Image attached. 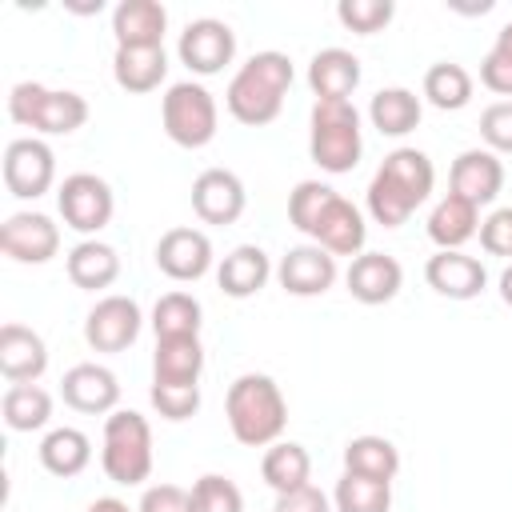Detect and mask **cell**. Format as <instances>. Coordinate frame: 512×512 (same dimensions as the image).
Returning <instances> with one entry per match:
<instances>
[{
    "mask_svg": "<svg viewBox=\"0 0 512 512\" xmlns=\"http://www.w3.org/2000/svg\"><path fill=\"white\" fill-rule=\"evenodd\" d=\"M480 248L488 256H512V204L480 220Z\"/></svg>",
    "mask_w": 512,
    "mask_h": 512,
    "instance_id": "44",
    "label": "cell"
},
{
    "mask_svg": "<svg viewBox=\"0 0 512 512\" xmlns=\"http://www.w3.org/2000/svg\"><path fill=\"white\" fill-rule=\"evenodd\" d=\"M56 208H60V216H64V224L72 232H80L84 240H92L100 228H108V220L116 212V196H112V188H108L104 176H96V172H72L56 188Z\"/></svg>",
    "mask_w": 512,
    "mask_h": 512,
    "instance_id": "7",
    "label": "cell"
},
{
    "mask_svg": "<svg viewBox=\"0 0 512 512\" xmlns=\"http://www.w3.org/2000/svg\"><path fill=\"white\" fill-rule=\"evenodd\" d=\"M420 116H424L420 96H416L412 88H400V84H396V88H380V92L368 100V120H372V128H376L380 136H392V140L416 132V128H420Z\"/></svg>",
    "mask_w": 512,
    "mask_h": 512,
    "instance_id": "27",
    "label": "cell"
},
{
    "mask_svg": "<svg viewBox=\"0 0 512 512\" xmlns=\"http://www.w3.org/2000/svg\"><path fill=\"white\" fill-rule=\"evenodd\" d=\"M64 268H68V280H72L76 288H84V292H104V288H112L116 276H120V256H116L112 244H104V240L92 236V240H80V244L68 252Z\"/></svg>",
    "mask_w": 512,
    "mask_h": 512,
    "instance_id": "26",
    "label": "cell"
},
{
    "mask_svg": "<svg viewBox=\"0 0 512 512\" xmlns=\"http://www.w3.org/2000/svg\"><path fill=\"white\" fill-rule=\"evenodd\" d=\"M40 464L48 476H60V480H72L80 476L88 464H92V440L80 432V428H52L44 440H40Z\"/></svg>",
    "mask_w": 512,
    "mask_h": 512,
    "instance_id": "31",
    "label": "cell"
},
{
    "mask_svg": "<svg viewBox=\"0 0 512 512\" xmlns=\"http://www.w3.org/2000/svg\"><path fill=\"white\" fill-rule=\"evenodd\" d=\"M496 284H500V300H504V304L512 308V264H508V268L500 272V280H496Z\"/></svg>",
    "mask_w": 512,
    "mask_h": 512,
    "instance_id": "48",
    "label": "cell"
},
{
    "mask_svg": "<svg viewBox=\"0 0 512 512\" xmlns=\"http://www.w3.org/2000/svg\"><path fill=\"white\" fill-rule=\"evenodd\" d=\"M192 512H244V492L216 472H204L192 488Z\"/></svg>",
    "mask_w": 512,
    "mask_h": 512,
    "instance_id": "40",
    "label": "cell"
},
{
    "mask_svg": "<svg viewBox=\"0 0 512 512\" xmlns=\"http://www.w3.org/2000/svg\"><path fill=\"white\" fill-rule=\"evenodd\" d=\"M60 396L84 416H108L120 404V380L104 364H72L60 380Z\"/></svg>",
    "mask_w": 512,
    "mask_h": 512,
    "instance_id": "16",
    "label": "cell"
},
{
    "mask_svg": "<svg viewBox=\"0 0 512 512\" xmlns=\"http://www.w3.org/2000/svg\"><path fill=\"white\" fill-rule=\"evenodd\" d=\"M332 508L336 512H388L392 508V484L344 472L332 488Z\"/></svg>",
    "mask_w": 512,
    "mask_h": 512,
    "instance_id": "36",
    "label": "cell"
},
{
    "mask_svg": "<svg viewBox=\"0 0 512 512\" xmlns=\"http://www.w3.org/2000/svg\"><path fill=\"white\" fill-rule=\"evenodd\" d=\"M160 120H164V132H168L172 144H180V148H204L216 136L220 108H216V96L204 84L180 80V84H172L164 92Z\"/></svg>",
    "mask_w": 512,
    "mask_h": 512,
    "instance_id": "6",
    "label": "cell"
},
{
    "mask_svg": "<svg viewBox=\"0 0 512 512\" xmlns=\"http://www.w3.org/2000/svg\"><path fill=\"white\" fill-rule=\"evenodd\" d=\"M156 268L176 284H192L212 268V240L200 228H168L156 240Z\"/></svg>",
    "mask_w": 512,
    "mask_h": 512,
    "instance_id": "14",
    "label": "cell"
},
{
    "mask_svg": "<svg viewBox=\"0 0 512 512\" xmlns=\"http://www.w3.org/2000/svg\"><path fill=\"white\" fill-rule=\"evenodd\" d=\"M424 100L440 112H460L472 104V72L456 60H436L424 72Z\"/></svg>",
    "mask_w": 512,
    "mask_h": 512,
    "instance_id": "33",
    "label": "cell"
},
{
    "mask_svg": "<svg viewBox=\"0 0 512 512\" xmlns=\"http://www.w3.org/2000/svg\"><path fill=\"white\" fill-rule=\"evenodd\" d=\"M416 212V204L388 180V176H372L368 180V216L376 220V224H384V228H400V224H408V216Z\"/></svg>",
    "mask_w": 512,
    "mask_h": 512,
    "instance_id": "38",
    "label": "cell"
},
{
    "mask_svg": "<svg viewBox=\"0 0 512 512\" xmlns=\"http://www.w3.org/2000/svg\"><path fill=\"white\" fill-rule=\"evenodd\" d=\"M0 412L12 432H40L52 420V396L40 384H8Z\"/></svg>",
    "mask_w": 512,
    "mask_h": 512,
    "instance_id": "34",
    "label": "cell"
},
{
    "mask_svg": "<svg viewBox=\"0 0 512 512\" xmlns=\"http://www.w3.org/2000/svg\"><path fill=\"white\" fill-rule=\"evenodd\" d=\"M200 372H204V344H200V336L156 340L152 384H200Z\"/></svg>",
    "mask_w": 512,
    "mask_h": 512,
    "instance_id": "25",
    "label": "cell"
},
{
    "mask_svg": "<svg viewBox=\"0 0 512 512\" xmlns=\"http://www.w3.org/2000/svg\"><path fill=\"white\" fill-rule=\"evenodd\" d=\"M8 116L40 136H72L88 120V100L72 88H44L36 80H20L8 92Z\"/></svg>",
    "mask_w": 512,
    "mask_h": 512,
    "instance_id": "5",
    "label": "cell"
},
{
    "mask_svg": "<svg viewBox=\"0 0 512 512\" xmlns=\"http://www.w3.org/2000/svg\"><path fill=\"white\" fill-rule=\"evenodd\" d=\"M48 368V344L28 324L0 328V376L8 384H36Z\"/></svg>",
    "mask_w": 512,
    "mask_h": 512,
    "instance_id": "19",
    "label": "cell"
},
{
    "mask_svg": "<svg viewBox=\"0 0 512 512\" xmlns=\"http://www.w3.org/2000/svg\"><path fill=\"white\" fill-rule=\"evenodd\" d=\"M364 240H368L364 212H360L352 200H344V196L336 192L332 204L324 208L316 232H312V244H320V248L332 252V256H352V260H356V256L364 252Z\"/></svg>",
    "mask_w": 512,
    "mask_h": 512,
    "instance_id": "21",
    "label": "cell"
},
{
    "mask_svg": "<svg viewBox=\"0 0 512 512\" xmlns=\"http://www.w3.org/2000/svg\"><path fill=\"white\" fill-rule=\"evenodd\" d=\"M176 56L188 72L196 76H216L232 64L236 56V32L216 20V16H200V20H188L184 32H180V44H176Z\"/></svg>",
    "mask_w": 512,
    "mask_h": 512,
    "instance_id": "9",
    "label": "cell"
},
{
    "mask_svg": "<svg viewBox=\"0 0 512 512\" xmlns=\"http://www.w3.org/2000/svg\"><path fill=\"white\" fill-rule=\"evenodd\" d=\"M224 416L232 436L244 448H268L284 436L288 424V400L280 392V384L264 372H244L228 384L224 396Z\"/></svg>",
    "mask_w": 512,
    "mask_h": 512,
    "instance_id": "2",
    "label": "cell"
},
{
    "mask_svg": "<svg viewBox=\"0 0 512 512\" xmlns=\"http://www.w3.org/2000/svg\"><path fill=\"white\" fill-rule=\"evenodd\" d=\"M244 204H248V192L232 168H204L192 180V212L204 224H216V228L236 224L244 216Z\"/></svg>",
    "mask_w": 512,
    "mask_h": 512,
    "instance_id": "11",
    "label": "cell"
},
{
    "mask_svg": "<svg viewBox=\"0 0 512 512\" xmlns=\"http://www.w3.org/2000/svg\"><path fill=\"white\" fill-rule=\"evenodd\" d=\"M56 184V152L40 136H20L4 148V188L16 200H36Z\"/></svg>",
    "mask_w": 512,
    "mask_h": 512,
    "instance_id": "10",
    "label": "cell"
},
{
    "mask_svg": "<svg viewBox=\"0 0 512 512\" xmlns=\"http://www.w3.org/2000/svg\"><path fill=\"white\" fill-rule=\"evenodd\" d=\"M268 276H272V260H268V252H264L260 244H240V248H232V252L220 260V268H216V284H220V292L232 296V300L256 296V292L268 284Z\"/></svg>",
    "mask_w": 512,
    "mask_h": 512,
    "instance_id": "23",
    "label": "cell"
},
{
    "mask_svg": "<svg viewBox=\"0 0 512 512\" xmlns=\"http://www.w3.org/2000/svg\"><path fill=\"white\" fill-rule=\"evenodd\" d=\"M136 512H192V492L180 484H152L144 488Z\"/></svg>",
    "mask_w": 512,
    "mask_h": 512,
    "instance_id": "45",
    "label": "cell"
},
{
    "mask_svg": "<svg viewBox=\"0 0 512 512\" xmlns=\"http://www.w3.org/2000/svg\"><path fill=\"white\" fill-rule=\"evenodd\" d=\"M480 140L496 156H512V100H496L480 112Z\"/></svg>",
    "mask_w": 512,
    "mask_h": 512,
    "instance_id": "43",
    "label": "cell"
},
{
    "mask_svg": "<svg viewBox=\"0 0 512 512\" xmlns=\"http://www.w3.org/2000/svg\"><path fill=\"white\" fill-rule=\"evenodd\" d=\"M292 60L276 48L268 52H256L248 56L236 76L228 80V92H224V104L232 112V120L248 124V128H260V124H272L284 108V96L292 88Z\"/></svg>",
    "mask_w": 512,
    "mask_h": 512,
    "instance_id": "1",
    "label": "cell"
},
{
    "mask_svg": "<svg viewBox=\"0 0 512 512\" xmlns=\"http://www.w3.org/2000/svg\"><path fill=\"white\" fill-rule=\"evenodd\" d=\"M164 76H168L164 48H116V56H112V80L132 96L156 92L164 84Z\"/></svg>",
    "mask_w": 512,
    "mask_h": 512,
    "instance_id": "28",
    "label": "cell"
},
{
    "mask_svg": "<svg viewBox=\"0 0 512 512\" xmlns=\"http://www.w3.org/2000/svg\"><path fill=\"white\" fill-rule=\"evenodd\" d=\"M200 324H204V308H200V300L192 292H164L152 304V332H156V340L200 336Z\"/></svg>",
    "mask_w": 512,
    "mask_h": 512,
    "instance_id": "35",
    "label": "cell"
},
{
    "mask_svg": "<svg viewBox=\"0 0 512 512\" xmlns=\"http://www.w3.org/2000/svg\"><path fill=\"white\" fill-rule=\"evenodd\" d=\"M376 172L388 176L416 208L432 196V184H436V168H432L428 152H420V148H392V152L380 160Z\"/></svg>",
    "mask_w": 512,
    "mask_h": 512,
    "instance_id": "30",
    "label": "cell"
},
{
    "mask_svg": "<svg viewBox=\"0 0 512 512\" xmlns=\"http://www.w3.org/2000/svg\"><path fill=\"white\" fill-rule=\"evenodd\" d=\"M344 472H356V476H368V480H396L400 472V452L388 436H352L344 444Z\"/></svg>",
    "mask_w": 512,
    "mask_h": 512,
    "instance_id": "32",
    "label": "cell"
},
{
    "mask_svg": "<svg viewBox=\"0 0 512 512\" xmlns=\"http://www.w3.org/2000/svg\"><path fill=\"white\" fill-rule=\"evenodd\" d=\"M364 136H360V112L352 100H316L308 116V156L340 176L360 164Z\"/></svg>",
    "mask_w": 512,
    "mask_h": 512,
    "instance_id": "3",
    "label": "cell"
},
{
    "mask_svg": "<svg viewBox=\"0 0 512 512\" xmlns=\"http://www.w3.org/2000/svg\"><path fill=\"white\" fill-rule=\"evenodd\" d=\"M260 476L276 496L296 492V488L312 484V456L296 440H276V444H268V452L260 460Z\"/></svg>",
    "mask_w": 512,
    "mask_h": 512,
    "instance_id": "29",
    "label": "cell"
},
{
    "mask_svg": "<svg viewBox=\"0 0 512 512\" xmlns=\"http://www.w3.org/2000/svg\"><path fill=\"white\" fill-rule=\"evenodd\" d=\"M148 400L164 420H188L200 408V384H152Z\"/></svg>",
    "mask_w": 512,
    "mask_h": 512,
    "instance_id": "42",
    "label": "cell"
},
{
    "mask_svg": "<svg viewBox=\"0 0 512 512\" xmlns=\"http://www.w3.org/2000/svg\"><path fill=\"white\" fill-rule=\"evenodd\" d=\"M168 8L160 0H120L112 8L116 48H164Z\"/></svg>",
    "mask_w": 512,
    "mask_h": 512,
    "instance_id": "20",
    "label": "cell"
},
{
    "mask_svg": "<svg viewBox=\"0 0 512 512\" xmlns=\"http://www.w3.org/2000/svg\"><path fill=\"white\" fill-rule=\"evenodd\" d=\"M480 84L496 96H512V20L496 32V44L480 60Z\"/></svg>",
    "mask_w": 512,
    "mask_h": 512,
    "instance_id": "41",
    "label": "cell"
},
{
    "mask_svg": "<svg viewBox=\"0 0 512 512\" xmlns=\"http://www.w3.org/2000/svg\"><path fill=\"white\" fill-rule=\"evenodd\" d=\"M424 280L444 300H476L488 288V268L460 248H452V252L436 248L424 264Z\"/></svg>",
    "mask_w": 512,
    "mask_h": 512,
    "instance_id": "15",
    "label": "cell"
},
{
    "mask_svg": "<svg viewBox=\"0 0 512 512\" xmlns=\"http://www.w3.org/2000/svg\"><path fill=\"white\" fill-rule=\"evenodd\" d=\"M272 512H332V500L316 488V484H304L296 492H284L276 496V508Z\"/></svg>",
    "mask_w": 512,
    "mask_h": 512,
    "instance_id": "46",
    "label": "cell"
},
{
    "mask_svg": "<svg viewBox=\"0 0 512 512\" xmlns=\"http://www.w3.org/2000/svg\"><path fill=\"white\" fill-rule=\"evenodd\" d=\"M448 184L456 196L472 200L476 208L480 204H492L504 188V164L496 152L488 148H464L456 160H452V172H448Z\"/></svg>",
    "mask_w": 512,
    "mask_h": 512,
    "instance_id": "18",
    "label": "cell"
},
{
    "mask_svg": "<svg viewBox=\"0 0 512 512\" xmlns=\"http://www.w3.org/2000/svg\"><path fill=\"white\" fill-rule=\"evenodd\" d=\"M88 512H132V508L124 500H116V496H100V500L88 504Z\"/></svg>",
    "mask_w": 512,
    "mask_h": 512,
    "instance_id": "47",
    "label": "cell"
},
{
    "mask_svg": "<svg viewBox=\"0 0 512 512\" xmlns=\"http://www.w3.org/2000/svg\"><path fill=\"white\" fill-rule=\"evenodd\" d=\"M396 16V4L392 0H340L336 4V20L356 32V36H376L392 24Z\"/></svg>",
    "mask_w": 512,
    "mask_h": 512,
    "instance_id": "39",
    "label": "cell"
},
{
    "mask_svg": "<svg viewBox=\"0 0 512 512\" xmlns=\"http://www.w3.org/2000/svg\"><path fill=\"white\" fill-rule=\"evenodd\" d=\"M336 276H340L336 256L324 252L320 244H296V248H288V252L280 256V264H276L280 288H284L288 296H300V300L324 296V292L336 284Z\"/></svg>",
    "mask_w": 512,
    "mask_h": 512,
    "instance_id": "13",
    "label": "cell"
},
{
    "mask_svg": "<svg viewBox=\"0 0 512 512\" xmlns=\"http://www.w3.org/2000/svg\"><path fill=\"white\" fill-rule=\"evenodd\" d=\"M140 328H144L140 304L132 296H120V292L100 296L92 304V312L84 316V340L92 352H124L136 344Z\"/></svg>",
    "mask_w": 512,
    "mask_h": 512,
    "instance_id": "8",
    "label": "cell"
},
{
    "mask_svg": "<svg viewBox=\"0 0 512 512\" xmlns=\"http://www.w3.org/2000/svg\"><path fill=\"white\" fill-rule=\"evenodd\" d=\"M332 196H336L332 184H324V180H300L288 192V220H292V228H300L304 236H312L316 224H320V216H324V208L332 204Z\"/></svg>",
    "mask_w": 512,
    "mask_h": 512,
    "instance_id": "37",
    "label": "cell"
},
{
    "mask_svg": "<svg viewBox=\"0 0 512 512\" xmlns=\"http://www.w3.org/2000/svg\"><path fill=\"white\" fill-rule=\"evenodd\" d=\"M308 88L316 100H352L360 88V60L348 48H320L308 60Z\"/></svg>",
    "mask_w": 512,
    "mask_h": 512,
    "instance_id": "22",
    "label": "cell"
},
{
    "mask_svg": "<svg viewBox=\"0 0 512 512\" xmlns=\"http://www.w3.org/2000/svg\"><path fill=\"white\" fill-rule=\"evenodd\" d=\"M100 468L112 484H124V488H136L152 476V428L140 412L116 408L104 416Z\"/></svg>",
    "mask_w": 512,
    "mask_h": 512,
    "instance_id": "4",
    "label": "cell"
},
{
    "mask_svg": "<svg viewBox=\"0 0 512 512\" xmlns=\"http://www.w3.org/2000/svg\"><path fill=\"white\" fill-rule=\"evenodd\" d=\"M344 284H348V296L376 308V304H388L396 300V292L404 288V268L396 256L388 252H360L348 272H344Z\"/></svg>",
    "mask_w": 512,
    "mask_h": 512,
    "instance_id": "17",
    "label": "cell"
},
{
    "mask_svg": "<svg viewBox=\"0 0 512 512\" xmlns=\"http://www.w3.org/2000/svg\"><path fill=\"white\" fill-rule=\"evenodd\" d=\"M0 248L16 264H48L60 252V228L44 212H12L0 224Z\"/></svg>",
    "mask_w": 512,
    "mask_h": 512,
    "instance_id": "12",
    "label": "cell"
},
{
    "mask_svg": "<svg viewBox=\"0 0 512 512\" xmlns=\"http://www.w3.org/2000/svg\"><path fill=\"white\" fill-rule=\"evenodd\" d=\"M472 236H480V208L456 192L440 196L436 208L428 212V240L452 252V248H464Z\"/></svg>",
    "mask_w": 512,
    "mask_h": 512,
    "instance_id": "24",
    "label": "cell"
}]
</instances>
